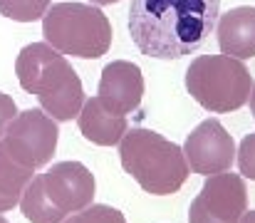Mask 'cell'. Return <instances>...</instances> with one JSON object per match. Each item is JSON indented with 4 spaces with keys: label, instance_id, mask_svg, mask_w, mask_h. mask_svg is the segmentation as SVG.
Returning a JSON list of instances; mask_svg holds the SVG:
<instances>
[{
    "label": "cell",
    "instance_id": "6da1fadb",
    "mask_svg": "<svg viewBox=\"0 0 255 223\" xmlns=\"http://www.w3.org/2000/svg\"><path fill=\"white\" fill-rule=\"evenodd\" d=\"M221 0H131L129 35L141 55L181 60L216 30Z\"/></svg>",
    "mask_w": 255,
    "mask_h": 223
},
{
    "label": "cell",
    "instance_id": "7a4b0ae2",
    "mask_svg": "<svg viewBox=\"0 0 255 223\" xmlns=\"http://www.w3.org/2000/svg\"><path fill=\"white\" fill-rule=\"evenodd\" d=\"M15 74L25 92L35 94L55 122H70L85 104L82 79L70 60L47 42L25 45L15 60Z\"/></svg>",
    "mask_w": 255,
    "mask_h": 223
},
{
    "label": "cell",
    "instance_id": "3957f363",
    "mask_svg": "<svg viewBox=\"0 0 255 223\" xmlns=\"http://www.w3.org/2000/svg\"><path fill=\"white\" fill-rule=\"evenodd\" d=\"M124 171L151 196L176 194L188 179L183 149L151 129H127L119 142Z\"/></svg>",
    "mask_w": 255,
    "mask_h": 223
},
{
    "label": "cell",
    "instance_id": "277c9868",
    "mask_svg": "<svg viewBox=\"0 0 255 223\" xmlns=\"http://www.w3.org/2000/svg\"><path fill=\"white\" fill-rule=\"evenodd\" d=\"M42 35L62 55L97 60L112 45V22L92 2H55L42 15Z\"/></svg>",
    "mask_w": 255,
    "mask_h": 223
},
{
    "label": "cell",
    "instance_id": "5b68a950",
    "mask_svg": "<svg viewBox=\"0 0 255 223\" xmlns=\"http://www.w3.org/2000/svg\"><path fill=\"white\" fill-rule=\"evenodd\" d=\"M253 79L243 60L231 55H201L186 70L188 94L208 112L226 114L241 109L251 97Z\"/></svg>",
    "mask_w": 255,
    "mask_h": 223
},
{
    "label": "cell",
    "instance_id": "8992f818",
    "mask_svg": "<svg viewBox=\"0 0 255 223\" xmlns=\"http://www.w3.org/2000/svg\"><path fill=\"white\" fill-rule=\"evenodd\" d=\"M57 137H60L57 124L47 112L25 109L12 117L0 142L15 161L30 169H40L52 159L57 149Z\"/></svg>",
    "mask_w": 255,
    "mask_h": 223
},
{
    "label": "cell",
    "instance_id": "52a82bcc",
    "mask_svg": "<svg viewBox=\"0 0 255 223\" xmlns=\"http://www.w3.org/2000/svg\"><path fill=\"white\" fill-rule=\"evenodd\" d=\"M248 211V189L241 174L221 171L206 176L201 194L191 201L188 223H241Z\"/></svg>",
    "mask_w": 255,
    "mask_h": 223
},
{
    "label": "cell",
    "instance_id": "ba28073f",
    "mask_svg": "<svg viewBox=\"0 0 255 223\" xmlns=\"http://www.w3.org/2000/svg\"><path fill=\"white\" fill-rule=\"evenodd\" d=\"M181 149L188 169L201 176L228 171L236 161V142L218 119L201 122L186 137V144Z\"/></svg>",
    "mask_w": 255,
    "mask_h": 223
},
{
    "label": "cell",
    "instance_id": "9c48e42d",
    "mask_svg": "<svg viewBox=\"0 0 255 223\" xmlns=\"http://www.w3.org/2000/svg\"><path fill=\"white\" fill-rule=\"evenodd\" d=\"M40 176H42L47 199L65 216L87 209L94 199V189H97L94 176L80 161H60Z\"/></svg>",
    "mask_w": 255,
    "mask_h": 223
},
{
    "label": "cell",
    "instance_id": "30bf717a",
    "mask_svg": "<svg viewBox=\"0 0 255 223\" xmlns=\"http://www.w3.org/2000/svg\"><path fill=\"white\" fill-rule=\"evenodd\" d=\"M97 97L114 112L129 114L141 104L144 97V74L141 67L129 60H114L102 70Z\"/></svg>",
    "mask_w": 255,
    "mask_h": 223
},
{
    "label": "cell",
    "instance_id": "8fae6325",
    "mask_svg": "<svg viewBox=\"0 0 255 223\" xmlns=\"http://www.w3.org/2000/svg\"><path fill=\"white\" fill-rule=\"evenodd\" d=\"M218 47L223 55L236 60H253L255 57V7L241 5L228 10L216 22Z\"/></svg>",
    "mask_w": 255,
    "mask_h": 223
},
{
    "label": "cell",
    "instance_id": "7c38bea8",
    "mask_svg": "<svg viewBox=\"0 0 255 223\" xmlns=\"http://www.w3.org/2000/svg\"><path fill=\"white\" fill-rule=\"evenodd\" d=\"M77 124H80V132L85 134V139H89L92 144H99V147L119 144L129 129L127 114L109 109L99 97L85 99V104L77 114Z\"/></svg>",
    "mask_w": 255,
    "mask_h": 223
},
{
    "label": "cell",
    "instance_id": "4fadbf2b",
    "mask_svg": "<svg viewBox=\"0 0 255 223\" xmlns=\"http://www.w3.org/2000/svg\"><path fill=\"white\" fill-rule=\"evenodd\" d=\"M32 176H35V169L15 161L0 142V214H5L20 204V196H22L25 186L32 181Z\"/></svg>",
    "mask_w": 255,
    "mask_h": 223
},
{
    "label": "cell",
    "instance_id": "5bb4252c",
    "mask_svg": "<svg viewBox=\"0 0 255 223\" xmlns=\"http://www.w3.org/2000/svg\"><path fill=\"white\" fill-rule=\"evenodd\" d=\"M20 209H22V216L30 223H62L67 219L47 199L45 186H42V176H32V181L25 186V191L20 196Z\"/></svg>",
    "mask_w": 255,
    "mask_h": 223
},
{
    "label": "cell",
    "instance_id": "9a60e30c",
    "mask_svg": "<svg viewBox=\"0 0 255 223\" xmlns=\"http://www.w3.org/2000/svg\"><path fill=\"white\" fill-rule=\"evenodd\" d=\"M50 0H0V12L15 22H35L45 15Z\"/></svg>",
    "mask_w": 255,
    "mask_h": 223
},
{
    "label": "cell",
    "instance_id": "2e32d148",
    "mask_svg": "<svg viewBox=\"0 0 255 223\" xmlns=\"http://www.w3.org/2000/svg\"><path fill=\"white\" fill-rule=\"evenodd\" d=\"M62 223H127L124 214L112 209V206H104V204H89L87 209L72 214L70 219H65Z\"/></svg>",
    "mask_w": 255,
    "mask_h": 223
},
{
    "label": "cell",
    "instance_id": "e0dca14e",
    "mask_svg": "<svg viewBox=\"0 0 255 223\" xmlns=\"http://www.w3.org/2000/svg\"><path fill=\"white\" fill-rule=\"evenodd\" d=\"M238 169H241V176L243 179H253L255 181V132L248 134L241 147H238Z\"/></svg>",
    "mask_w": 255,
    "mask_h": 223
},
{
    "label": "cell",
    "instance_id": "ac0fdd59",
    "mask_svg": "<svg viewBox=\"0 0 255 223\" xmlns=\"http://www.w3.org/2000/svg\"><path fill=\"white\" fill-rule=\"evenodd\" d=\"M15 114H17V107H15L12 97H7V94L0 92V137L5 134V129H7V124L12 122Z\"/></svg>",
    "mask_w": 255,
    "mask_h": 223
},
{
    "label": "cell",
    "instance_id": "d6986e66",
    "mask_svg": "<svg viewBox=\"0 0 255 223\" xmlns=\"http://www.w3.org/2000/svg\"><path fill=\"white\" fill-rule=\"evenodd\" d=\"M248 102H251V112H253V117H255V82H253V87H251V97H248Z\"/></svg>",
    "mask_w": 255,
    "mask_h": 223
},
{
    "label": "cell",
    "instance_id": "ffe728a7",
    "mask_svg": "<svg viewBox=\"0 0 255 223\" xmlns=\"http://www.w3.org/2000/svg\"><path fill=\"white\" fill-rule=\"evenodd\" d=\"M241 223H255V211H251V214L246 211V214H243V219H241Z\"/></svg>",
    "mask_w": 255,
    "mask_h": 223
},
{
    "label": "cell",
    "instance_id": "44dd1931",
    "mask_svg": "<svg viewBox=\"0 0 255 223\" xmlns=\"http://www.w3.org/2000/svg\"><path fill=\"white\" fill-rule=\"evenodd\" d=\"M92 5H112V2H119V0H89Z\"/></svg>",
    "mask_w": 255,
    "mask_h": 223
},
{
    "label": "cell",
    "instance_id": "7402d4cb",
    "mask_svg": "<svg viewBox=\"0 0 255 223\" xmlns=\"http://www.w3.org/2000/svg\"><path fill=\"white\" fill-rule=\"evenodd\" d=\"M0 223H7V221H5V219H2V216H0Z\"/></svg>",
    "mask_w": 255,
    "mask_h": 223
}]
</instances>
